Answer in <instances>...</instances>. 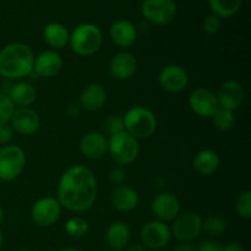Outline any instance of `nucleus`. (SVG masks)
<instances>
[{
	"mask_svg": "<svg viewBox=\"0 0 251 251\" xmlns=\"http://www.w3.org/2000/svg\"><path fill=\"white\" fill-rule=\"evenodd\" d=\"M16 107L11 102L10 97L5 93H0V125L7 124L11 119Z\"/></svg>",
	"mask_w": 251,
	"mask_h": 251,
	"instance_id": "7c9ffc66",
	"label": "nucleus"
},
{
	"mask_svg": "<svg viewBox=\"0 0 251 251\" xmlns=\"http://www.w3.org/2000/svg\"><path fill=\"white\" fill-rule=\"evenodd\" d=\"M202 218L196 212H186L174 218L171 232L179 242L190 243L202 232Z\"/></svg>",
	"mask_w": 251,
	"mask_h": 251,
	"instance_id": "6e6552de",
	"label": "nucleus"
},
{
	"mask_svg": "<svg viewBox=\"0 0 251 251\" xmlns=\"http://www.w3.org/2000/svg\"><path fill=\"white\" fill-rule=\"evenodd\" d=\"M174 251H196V250L190 243H181V244H179L178 247L174 249Z\"/></svg>",
	"mask_w": 251,
	"mask_h": 251,
	"instance_id": "4c0bfd02",
	"label": "nucleus"
},
{
	"mask_svg": "<svg viewBox=\"0 0 251 251\" xmlns=\"http://www.w3.org/2000/svg\"><path fill=\"white\" fill-rule=\"evenodd\" d=\"M123 119H124L125 131L137 140L149 139L157 129V118L149 108H131L125 113Z\"/></svg>",
	"mask_w": 251,
	"mask_h": 251,
	"instance_id": "7ed1b4c3",
	"label": "nucleus"
},
{
	"mask_svg": "<svg viewBox=\"0 0 251 251\" xmlns=\"http://www.w3.org/2000/svg\"><path fill=\"white\" fill-rule=\"evenodd\" d=\"M110 38L120 48H130L137 39V29L129 20H118L110 26Z\"/></svg>",
	"mask_w": 251,
	"mask_h": 251,
	"instance_id": "6ab92c4d",
	"label": "nucleus"
},
{
	"mask_svg": "<svg viewBox=\"0 0 251 251\" xmlns=\"http://www.w3.org/2000/svg\"><path fill=\"white\" fill-rule=\"evenodd\" d=\"M221 27H222V21H221L220 17L213 14L206 16L202 22L203 31L207 34H216L220 31Z\"/></svg>",
	"mask_w": 251,
	"mask_h": 251,
	"instance_id": "473e14b6",
	"label": "nucleus"
},
{
	"mask_svg": "<svg viewBox=\"0 0 251 251\" xmlns=\"http://www.w3.org/2000/svg\"><path fill=\"white\" fill-rule=\"evenodd\" d=\"M80 151L90 159H100L108 152V139L100 132H88L80 141Z\"/></svg>",
	"mask_w": 251,
	"mask_h": 251,
	"instance_id": "a211bd4d",
	"label": "nucleus"
},
{
	"mask_svg": "<svg viewBox=\"0 0 251 251\" xmlns=\"http://www.w3.org/2000/svg\"><path fill=\"white\" fill-rule=\"evenodd\" d=\"M110 200H112V205L114 206L115 210H118L119 212H130V211L135 210L140 202L137 191L127 185H120L114 188Z\"/></svg>",
	"mask_w": 251,
	"mask_h": 251,
	"instance_id": "aec40b11",
	"label": "nucleus"
},
{
	"mask_svg": "<svg viewBox=\"0 0 251 251\" xmlns=\"http://www.w3.org/2000/svg\"><path fill=\"white\" fill-rule=\"evenodd\" d=\"M126 251H145V248L141 244H132L127 248Z\"/></svg>",
	"mask_w": 251,
	"mask_h": 251,
	"instance_id": "58836bf2",
	"label": "nucleus"
},
{
	"mask_svg": "<svg viewBox=\"0 0 251 251\" xmlns=\"http://www.w3.org/2000/svg\"><path fill=\"white\" fill-rule=\"evenodd\" d=\"M141 240L150 249H161L169 243L172 238L171 228L162 221H151L142 227Z\"/></svg>",
	"mask_w": 251,
	"mask_h": 251,
	"instance_id": "9d476101",
	"label": "nucleus"
},
{
	"mask_svg": "<svg viewBox=\"0 0 251 251\" xmlns=\"http://www.w3.org/2000/svg\"><path fill=\"white\" fill-rule=\"evenodd\" d=\"M34 55L24 43H10L0 50V75L6 80H20L33 71Z\"/></svg>",
	"mask_w": 251,
	"mask_h": 251,
	"instance_id": "f03ea898",
	"label": "nucleus"
},
{
	"mask_svg": "<svg viewBox=\"0 0 251 251\" xmlns=\"http://www.w3.org/2000/svg\"><path fill=\"white\" fill-rule=\"evenodd\" d=\"M61 206L55 198H42L32 206L31 217L36 225L41 227H49L59 220Z\"/></svg>",
	"mask_w": 251,
	"mask_h": 251,
	"instance_id": "1a4fd4ad",
	"label": "nucleus"
},
{
	"mask_svg": "<svg viewBox=\"0 0 251 251\" xmlns=\"http://www.w3.org/2000/svg\"><path fill=\"white\" fill-rule=\"evenodd\" d=\"M130 239H131V230L126 223L114 222L108 227L105 240L112 249H124L129 244Z\"/></svg>",
	"mask_w": 251,
	"mask_h": 251,
	"instance_id": "5701e85b",
	"label": "nucleus"
},
{
	"mask_svg": "<svg viewBox=\"0 0 251 251\" xmlns=\"http://www.w3.org/2000/svg\"><path fill=\"white\" fill-rule=\"evenodd\" d=\"M158 81L161 87L167 92L179 93L188 87L189 76L183 66L169 64L161 70Z\"/></svg>",
	"mask_w": 251,
	"mask_h": 251,
	"instance_id": "9b49d317",
	"label": "nucleus"
},
{
	"mask_svg": "<svg viewBox=\"0 0 251 251\" xmlns=\"http://www.w3.org/2000/svg\"><path fill=\"white\" fill-rule=\"evenodd\" d=\"M227 228V222L225 218L218 217V216H212L202 222V229L210 237H220L226 232Z\"/></svg>",
	"mask_w": 251,
	"mask_h": 251,
	"instance_id": "c85d7f7f",
	"label": "nucleus"
},
{
	"mask_svg": "<svg viewBox=\"0 0 251 251\" xmlns=\"http://www.w3.org/2000/svg\"><path fill=\"white\" fill-rule=\"evenodd\" d=\"M152 212L158 221L166 222L178 217L180 212V202L178 198L171 193H159L152 201Z\"/></svg>",
	"mask_w": 251,
	"mask_h": 251,
	"instance_id": "4468645a",
	"label": "nucleus"
},
{
	"mask_svg": "<svg viewBox=\"0 0 251 251\" xmlns=\"http://www.w3.org/2000/svg\"><path fill=\"white\" fill-rule=\"evenodd\" d=\"M105 130H107L109 136L119 134V132L122 131H125L124 119H123L122 115H110V117L105 120Z\"/></svg>",
	"mask_w": 251,
	"mask_h": 251,
	"instance_id": "2f4dec72",
	"label": "nucleus"
},
{
	"mask_svg": "<svg viewBox=\"0 0 251 251\" xmlns=\"http://www.w3.org/2000/svg\"><path fill=\"white\" fill-rule=\"evenodd\" d=\"M213 125L220 131H229L235 125V115L232 110L218 108L217 112L212 115Z\"/></svg>",
	"mask_w": 251,
	"mask_h": 251,
	"instance_id": "bb28decb",
	"label": "nucleus"
},
{
	"mask_svg": "<svg viewBox=\"0 0 251 251\" xmlns=\"http://www.w3.org/2000/svg\"><path fill=\"white\" fill-rule=\"evenodd\" d=\"M4 218H5V212H4V210H2L1 206H0V225H1V223H2Z\"/></svg>",
	"mask_w": 251,
	"mask_h": 251,
	"instance_id": "a19ab883",
	"label": "nucleus"
},
{
	"mask_svg": "<svg viewBox=\"0 0 251 251\" xmlns=\"http://www.w3.org/2000/svg\"><path fill=\"white\" fill-rule=\"evenodd\" d=\"M243 0H208V5L213 15L220 19H228L240 10Z\"/></svg>",
	"mask_w": 251,
	"mask_h": 251,
	"instance_id": "a878e982",
	"label": "nucleus"
},
{
	"mask_svg": "<svg viewBox=\"0 0 251 251\" xmlns=\"http://www.w3.org/2000/svg\"><path fill=\"white\" fill-rule=\"evenodd\" d=\"M223 251H245V250L239 243H229L228 245L223 247Z\"/></svg>",
	"mask_w": 251,
	"mask_h": 251,
	"instance_id": "e433bc0d",
	"label": "nucleus"
},
{
	"mask_svg": "<svg viewBox=\"0 0 251 251\" xmlns=\"http://www.w3.org/2000/svg\"><path fill=\"white\" fill-rule=\"evenodd\" d=\"M43 38L51 48L61 49L69 43L70 34L64 25L59 24V22H50L44 27Z\"/></svg>",
	"mask_w": 251,
	"mask_h": 251,
	"instance_id": "393cba45",
	"label": "nucleus"
},
{
	"mask_svg": "<svg viewBox=\"0 0 251 251\" xmlns=\"http://www.w3.org/2000/svg\"><path fill=\"white\" fill-rule=\"evenodd\" d=\"M14 129H12L11 125L7 123V124H1L0 125V144L1 145H7L14 137Z\"/></svg>",
	"mask_w": 251,
	"mask_h": 251,
	"instance_id": "f704fd0d",
	"label": "nucleus"
},
{
	"mask_svg": "<svg viewBox=\"0 0 251 251\" xmlns=\"http://www.w3.org/2000/svg\"><path fill=\"white\" fill-rule=\"evenodd\" d=\"M220 157L212 150H202L198 152L193 159V167L199 174L211 176L220 167Z\"/></svg>",
	"mask_w": 251,
	"mask_h": 251,
	"instance_id": "b1692460",
	"label": "nucleus"
},
{
	"mask_svg": "<svg viewBox=\"0 0 251 251\" xmlns=\"http://www.w3.org/2000/svg\"><path fill=\"white\" fill-rule=\"evenodd\" d=\"M216 97L220 108L234 112L244 103L245 91L238 81H226L220 86Z\"/></svg>",
	"mask_w": 251,
	"mask_h": 251,
	"instance_id": "f8f14e48",
	"label": "nucleus"
},
{
	"mask_svg": "<svg viewBox=\"0 0 251 251\" xmlns=\"http://www.w3.org/2000/svg\"><path fill=\"white\" fill-rule=\"evenodd\" d=\"M125 180H126V172H125L124 167L115 166L110 169L109 181L112 185H114L115 188L120 185H124Z\"/></svg>",
	"mask_w": 251,
	"mask_h": 251,
	"instance_id": "72a5a7b5",
	"label": "nucleus"
},
{
	"mask_svg": "<svg viewBox=\"0 0 251 251\" xmlns=\"http://www.w3.org/2000/svg\"><path fill=\"white\" fill-rule=\"evenodd\" d=\"M141 14L151 24L168 25L176 17V4L174 0H144Z\"/></svg>",
	"mask_w": 251,
	"mask_h": 251,
	"instance_id": "0eeeda50",
	"label": "nucleus"
},
{
	"mask_svg": "<svg viewBox=\"0 0 251 251\" xmlns=\"http://www.w3.org/2000/svg\"><path fill=\"white\" fill-rule=\"evenodd\" d=\"M137 69V61L134 54L129 51H120L115 54L109 63V74L114 80H129Z\"/></svg>",
	"mask_w": 251,
	"mask_h": 251,
	"instance_id": "dca6fc26",
	"label": "nucleus"
},
{
	"mask_svg": "<svg viewBox=\"0 0 251 251\" xmlns=\"http://www.w3.org/2000/svg\"><path fill=\"white\" fill-rule=\"evenodd\" d=\"M90 230V225H88L87 221L82 217H71L66 221L65 223V232L68 233L70 237L74 238H82Z\"/></svg>",
	"mask_w": 251,
	"mask_h": 251,
	"instance_id": "cd10ccee",
	"label": "nucleus"
},
{
	"mask_svg": "<svg viewBox=\"0 0 251 251\" xmlns=\"http://www.w3.org/2000/svg\"><path fill=\"white\" fill-rule=\"evenodd\" d=\"M196 251H223V247L215 240H202Z\"/></svg>",
	"mask_w": 251,
	"mask_h": 251,
	"instance_id": "c9c22d12",
	"label": "nucleus"
},
{
	"mask_svg": "<svg viewBox=\"0 0 251 251\" xmlns=\"http://www.w3.org/2000/svg\"><path fill=\"white\" fill-rule=\"evenodd\" d=\"M59 251H81V250H80V249H77V248L68 247V248H63V249H60Z\"/></svg>",
	"mask_w": 251,
	"mask_h": 251,
	"instance_id": "ea45409f",
	"label": "nucleus"
},
{
	"mask_svg": "<svg viewBox=\"0 0 251 251\" xmlns=\"http://www.w3.org/2000/svg\"><path fill=\"white\" fill-rule=\"evenodd\" d=\"M189 105L196 115L202 118H212L220 108L216 93L208 88H198L189 97Z\"/></svg>",
	"mask_w": 251,
	"mask_h": 251,
	"instance_id": "ddd939ff",
	"label": "nucleus"
},
{
	"mask_svg": "<svg viewBox=\"0 0 251 251\" xmlns=\"http://www.w3.org/2000/svg\"><path fill=\"white\" fill-rule=\"evenodd\" d=\"M10 122H11L14 131H16L20 135H25V136L34 134L41 125L38 114L31 108H17V109H15Z\"/></svg>",
	"mask_w": 251,
	"mask_h": 251,
	"instance_id": "2eb2a0df",
	"label": "nucleus"
},
{
	"mask_svg": "<svg viewBox=\"0 0 251 251\" xmlns=\"http://www.w3.org/2000/svg\"><path fill=\"white\" fill-rule=\"evenodd\" d=\"M2 244H4V235H2V232L0 230V249L2 248Z\"/></svg>",
	"mask_w": 251,
	"mask_h": 251,
	"instance_id": "79ce46f5",
	"label": "nucleus"
},
{
	"mask_svg": "<svg viewBox=\"0 0 251 251\" xmlns=\"http://www.w3.org/2000/svg\"><path fill=\"white\" fill-rule=\"evenodd\" d=\"M26 156L17 145H6L0 150V180L11 181L24 171Z\"/></svg>",
	"mask_w": 251,
	"mask_h": 251,
	"instance_id": "423d86ee",
	"label": "nucleus"
},
{
	"mask_svg": "<svg viewBox=\"0 0 251 251\" xmlns=\"http://www.w3.org/2000/svg\"><path fill=\"white\" fill-rule=\"evenodd\" d=\"M5 95H7L15 107L28 108L37 98V91L31 83L19 82L12 85Z\"/></svg>",
	"mask_w": 251,
	"mask_h": 251,
	"instance_id": "4be33fe9",
	"label": "nucleus"
},
{
	"mask_svg": "<svg viewBox=\"0 0 251 251\" xmlns=\"http://www.w3.org/2000/svg\"><path fill=\"white\" fill-rule=\"evenodd\" d=\"M98 185L96 176L85 166H73L61 176L58 185V198L61 207L73 212H85L96 202Z\"/></svg>",
	"mask_w": 251,
	"mask_h": 251,
	"instance_id": "f257e3e1",
	"label": "nucleus"
},
{
	"mask_svg": "<svg viewBox=\"0 0 251 251\" xmlns=\"http://www.w3.org/2000/svg\"><path fill=\"white\" fill-rule=\"evenodd\" d=\"M235 211L242 218L249 220L251 217V191H243L235 202Z\"/></svg>",
	"mask_w": 251,
	"mask_h": 251,
	"instance_id": "c756f323",
	"label": "nucleus"
},
{
	"mask_svg": "<svg viewBox=\"0 0 251 251\" xmlns=\"http://www.w3.org/2000/svg\"><path fill=\"white\" fill-rule=\"evenodd\" d=\"M17 251H29V250H27V249H20V250H17Z\"/></svg>",
	"mask_w": 251,
	"mask_h": 251,
	"instance_id": "37998d69",
	"label": "nucleus"
},
{
	"mask_svg": "<svg viewBox=\"0 0 251 251\" xmlns=\"http://www.w3.org/2000/svg\"><path fill=\"white\" fill-rule=\"evenodd\" d=\"M102 32L92 24H82L70 34L69 43L77 55L91 56L102 47Z\"/></svg>",
	"mask_w": 251,
	"mask_h": 251,
	"instance_id": "20e7f679",
	"label": "nucleus"
},
{
	"mask_svg": "<svg viewBox=\"0 0 251 251\" xmlns=\"http://www.w3.org/2000/svg\"><path fill=\"white\" fill-rule=\"evenodd\" d=\"M107 102V91L100 83H90L80 95V105L86 110L95 112Z\"/></svg>",
	"mask_w": 251,
	"mask_h": 251,
	"instance_id": "412c9836",
	"label": "nucleus"
},
{
	"mask_svg": "<svg viewBox=\"0 0 251 251\" xmlns=\"http://www.w3.org/2000/svg\"><path fill=\"white\" fill-rule=\"evenodd\" d=\"M108 152L118 166L131 164L139 157V140L126 131L112 135L108 140Z\"/></svg>",
	"mask_w": 251,
	"mask_h": 251,
	"instance_id": "39448f33",
	"label": "nucleus"
},
{
	"mask_svg": "<svg viewBox=\"0 0 251 251\" xmlns=\"http://www.w3.org/2000/svg\"><path fill=\"white\" fill-rule=\"evenodd\" d=\"M63 68V59L55 50H46L34 58L33 73L37 77H53L58 75Z\"/></svg>",
	"mask_w": 251,
	"mask_h": 251,
	"instance_id": "f3484780",
	"label": "nucleus"
}]
</instances>
